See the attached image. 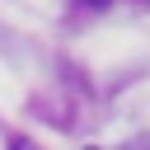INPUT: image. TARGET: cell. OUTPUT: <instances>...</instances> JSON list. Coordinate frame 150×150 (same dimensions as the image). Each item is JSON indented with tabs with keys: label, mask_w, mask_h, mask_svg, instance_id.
Returning a JSON list of instances; mask_svg holds the SVG:
<instances>
[{
	"label": "cell",
	"mask_w": 150,
	"mask_h": 150,
	"mask_svg": "<svg viewBox=\"0 0 150 150\" xmlns=\"http://www.w3.org/2000/svg\"><path fill=\"white\" fill-rule=\"evenodd\" d=\"M80 5H89V9H108V0H80Z\"/></svg>",
	"instance_id": "cell-1"
}]
</instances>
